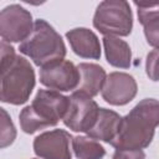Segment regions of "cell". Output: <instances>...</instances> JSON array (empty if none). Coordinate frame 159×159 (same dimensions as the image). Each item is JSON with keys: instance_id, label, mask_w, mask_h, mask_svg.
I'll list each match as a JSON object with an SVG mask.
<instances>
[{"instance_id": "ffe728a7", "label": "cell", "mask_w": 159, "mask_h": 159, "mask_svg": "<svg viewBox=\"0 0 159 159\" xmlns=\"http://www.w3.org/2000/svg\"><path fill=\"white\" fill-rule=\"evenodd\" d=\"M15 53V50L11 45H9L5 41H0V62L2 60H5L6 57H9L10 55Z\"/></svg>"}, {"instance_id": "9a60e30c", "label": "cell", "mask_w": 159, "mask_h": 159, "mask_svg": "<svg viewBox=\"0 0 159 159\" xmlns=\"http://www.w3.org/2000/svg\"><path fill=\"white\" fill-rule=\"evenodd\" d=\"M138 7V17L144 27V34L149 45L157 48L158 46V30H159V12L158 5H143L135 2Z\"/></svg>"}, {"instance_id": "5b68a950", "label": "cell", "mask_w": 159, "mask_h": 159, "mask_svg": "<svg viewBox=\"0 0 159 159\" xmlns=\"http://www.w3.org/2000/svg\"><path fill=\"white\" fill-rule=\"evenodd\" d=\"M93 26L104 36H127L132 31L130 6L123 0L102 1L94 12Z\"/></svg>"}, {"instance_id": "52a82bcc", "label": "cell", "mask_w": 159, "mask_h": 159, "mask_svg": "<svg viewBox=\"0 0 159 159\" xmlns=\"http://www.w3.org/2000/svg\"><path fill=\"white\" fill-rule=\"evenodd\" d=\"M70 98L67 112L63 117V123L73 132H88L98 116V106L92 99L80 92H73Z\"/></svg>"}, {"instance_id": "7c38bea8", "label": "cell", "mask_w": 159, "mask_h": 159, "mask_svg": "<svg viewBox=\"0 0 159 159\" xmlns=\"http://www.w3.org/2000/svg\"><path fill=\"white\" fill-rule=\"evenodd\" d=\"M120 119L122 117L117 112L107 108H99L97 119L93 127L87 132V134L94 140H103L111 143L118 132Z\"/></svg>"}, {"instance_id": "4fadbf2b", "label": "cell", "mask_w": 159, "mask_h": 159, "mask_svg": "<svg viewBox=\"0 0 159 159\" xmlns=\"http://www.w3.org/2000/svg\"><path fill=\"white\" fill-rule=\"evenodd\" d=\"M77 68L80 72V82L75 92L83 93L88 97L98 94L107 77L104 70L96 63H80Z\"/></svg>"}, {"instance_id": "277c9868", "label": "cell", "mask_w": 159, "mask_h": 159, "mask_svg": "<svg viewBox=\"0 0 159 159\" xmlns=\"http://www.w3.org/2000/svg\"><path fill=\"white\" fill-rule=\"evenodd\" d=\"M19 50L40 67L57 60H63L66 55L62 37L42 19L35 21L31 34L20 43Z\"/></svg>"}, {"instance_id": "8fae6325", "label": "cell", "mask_w": 159, "mask_h": 159, "mask_svg": "<svg viewBox=\"0 0 159 159\" xmlns=\"http://www.w3.org/2000/svg\"><path fill=\"white\" fill-rule=\"evenodd\" d=\"M66 37L73 52L83 58L98 60L101 57V45L96 34L88 29L78 27L70 30Z\"/></svg>"}, {"instance_id": "8992f818", "label": "cell", "mask_w": 159, "mask_h": 159, "mask_svg": "<svg viewBox=\"0 0 159 159\" xmlns=\"http://www.w3.org/2000/svg\"><path fill=\"white\" fill-rule=\"evenodd\" d=\"M32 27V16L25 7L12 4L0 11V37L6 42L24 41Z\"/></svg>"}, {"instance_id": "ba28073f", "label": "cell", "mask_w": 159, "mask_h": 159, "mask_svg": "<svg viewBox=\"0 0 159 159\" xmlns=\"http://www.w3.org/2000/svg\"><path fill=\"white\" fill-rule=\"evenodd\" d=\"M40 82L52 91H71L78 86L80 72L72 62L57 60L41 67Z\"/></svg>"}, {"instance_id": "e0dca14e", "label": "cell", "mask_w": 159, "mask_h": 159, "mask_svg": "<svg viewBox=\"0 0 159 159\" xmlns=\"http://www.w3.org/2000/svg\"><path fill=\"white\" fill-rule=\"evenodd\" d=\"M16 138V129L9 113L0 107V149L6 148L14 143Z\"/></svg>"}, {"instance_id": "7a4b0ae2", "label": "cell", "mask_w": 159, "mask_h": 159, "mask_svg": "<svg viewBox=\"0 0 159 159\" xmlns=\"http://www.w3.org/2000/svg\"><path fill=\"white\" fill-rule=\"evenodd\" d=\"M70 104V98L52 89H40L32 103L20 113V125L25 133L53 127L63 119Z\"/></svg>"}, {"instance_id": "d6986e66", "label": "cell", "mask_w": 159, "mask_h": 159, "mask_svg": "<svg viewBox=\"0 0 159 159\" xmlns=\"http://www.w3.org/2000/svg\"><path fill=\"white\" fill-rule=\"evenodd\" d=\"M157 65H158V50L154 48L147 58V73L153 80L157 81Z\"/></svg>"}, {"instance_id": "ac0fdd59", "label": "cell", "mask_w": 159, "mask_h": 159, "mask_svg": "<svg viewBox=\"0 0 159 159\" xmlns=\"http://www.w3.org/2000/svg\"><path fill=\"white\" fill-rule=\"evenodd\" d=\"M145 154L143 150H125L116 149L112 159H144Z\"/></svg>"}, {"instance_id": "9c48e42d", "label": "cell", "mask_w": 159, "mask_h": 159, "mask_svg": "<svg viewBox=\"0 0 159 159\" xmlns=\"http://www.w3.org/2000/svg\"><path fill=\"white\" fill-rule=\"evenodd\" d=\"M70 133L55 129L37 135L34 140V152L42 159H71Z\"/></svg>"}, {"instance_id": "2e32d148", "label": "cell", "mask_w": 159, "mask_h": 159, "mask_svg": "<svg viewBox=\"0 0 159 159\" xmlns=\"http://www.w3.org/2000/svg\"><path fill=\"white\" fill-rule=\"evenodd\" d=\"M72 148L78 159H102L106 155L104 148L89 137H75L72 139Z\"/></svg>"}, {"instance_id": "30bf717a", "label": "cell", "mask_w": 159, "mask_h": 159, "mask_svg": "<svg viewBox=\"0 0 159 159\" xmlns=\"http://www.w3.org/2000/svg\"><path fill=\"white\" fill-rule=\"evenodd\" d=\"M137 94L135 80L123 72H113L106 77L102 87V97L113 106H124L129 103Z\"/></svg>"}, {"instance_id": "6da1fadb", "label": "cell", "mask_w": 159, "mask_h": 159, "mask_svg": "<svg viewBox=\"0 0 159 159\" xmlns=\"http://www.w3.org/2000/svg\"><path fill=\"white\" fill-rule=\"evenodd\" d=\"M159 120V103L154 98L140 101L125 117L120 124L111 145L116 149L142 150L147 148L154 137Z\"/></svg>"}, {"instance_id": "3957f363", "label": "cell", "mask_w": 159, "mask_h": 159, "mask_svg": "<svg viewBox=\"0 0 159 159\" xmlns=\"http://www.w3.org/2000/svg\"><path fill=\"white\" fill-rule=\"evenodd\" d=\"M35 87V71L30 62L16 53L0 62V101L10 104L25 103Z\"/></svg>"}, {"instance_id": "5bb4252c", "label": "cell", "mask_w": 159, "mask_h": 159, "mask_svg": "<svg viewBox=\"0 0 159 159\" xmlns=\"http://www.w3.org/2000/svg\"><path fill=\"white\" fill-rule=\"evenodd\" d=\"M103 46L109 65L118 68H128L130 66L132 52L129 45L124 40L114 36H104Z\"/></svg>"}]
</instances>
